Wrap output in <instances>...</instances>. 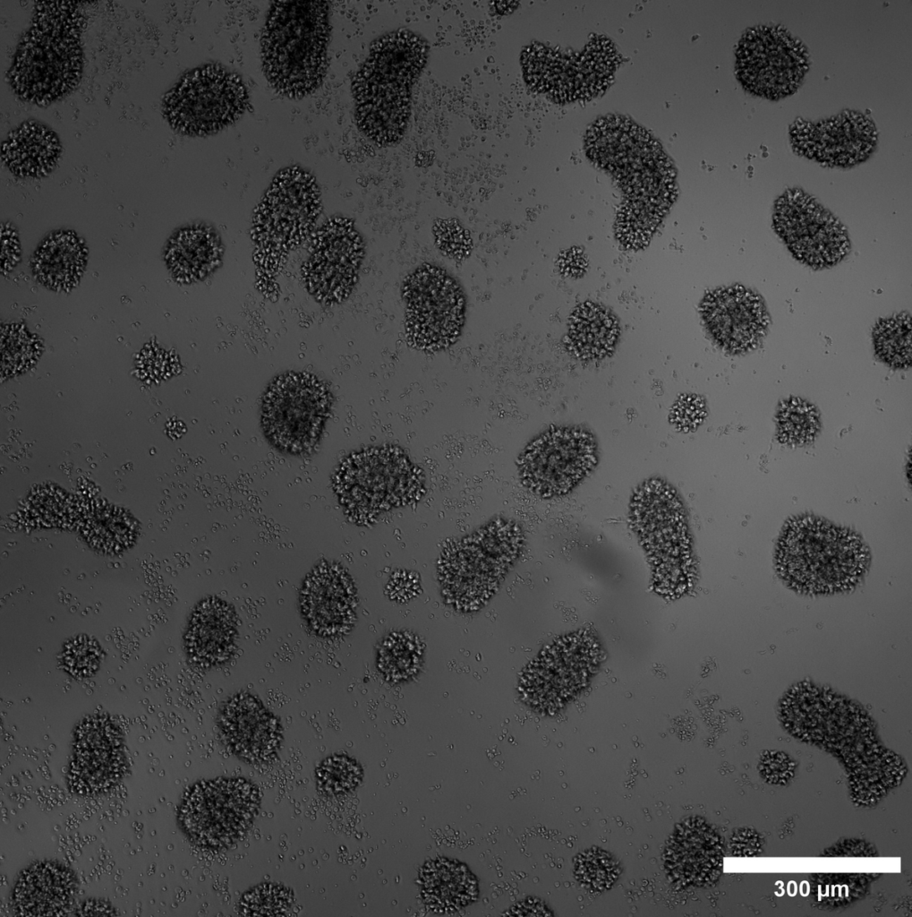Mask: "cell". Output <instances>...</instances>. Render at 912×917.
I'll list each match as a JSON object with an SVG mask.
<instances>
[{"label":"cell","instance_id":"28","mask_svg":"<svg viewBox=\"0 0 912 917\" xmlns=\"http://www.w3.org/2000/svg\"><path fill=\"white\" fill-rule=\"evenodd\" d=\"M428 52L427 42L421 36L397 29L375 39L362 64L413 88L425 66Z\"/></svg>","mask_w":912,"mask_h":917},{"label":"cell","instance_id":"30","mask_svg":"<svg viewBox=\"0 0 912 917\" xmlns=\"http://www.w3.org/2000/svg\"><path fill=\"white\" fill-rule=\"evenodd\" d=\"M421 892L434 912L451 913L471 904L478 886L471 871L461 862L439 858L427 862L420 875Z\"/></svg>","mask_w":912,"mask_h":917},{"label":"cell","instance_id":"11","mask_svg":"<svg viewBox=\"0 0 912 917\" xmlns=\"http://www.w3.org/2000/svg\"><path fill=\"white\" fill-rule=\"evenodd\" d=\"M405 331L416 350L439 352L461 336L466 300L459 282L443 268L423 263L404 279Z\"/></svg>","mask_w":912,"mask_h":917},{"label":"cell","instance_id":"19","mask_svg":"<svg viewBox=\"0 0 912 917\" xmlns=\"http://www.w3.org/2000/svg\"><path fill=\"white\" fill-rule=\"evenodd\" d=\"M220 739L229 752L250 765L273 761L281 748L279 720L261 700L249 692L228 698L217 716Z\"/></svg>","mask_w":912,"mask_h":917},{"label":"cell","instance_id":"21","mask_svg":"<svg viewBox=\"0 0 912 917\" xmlns=\"http://www.w3.org/2000/svg\"><path fill=\"white\" fill-rule=\"evenodd\" d=\"M356 590L337 563L321 562L307 575L300 592L302 615L317 636L334 638L348 633L355 620Z\"/></svg>","mask_w":912,"mask_h":917},{"label":"cell","instance_id":"29","mask_svg":"<svg viewBox=\"0 0 912 917\" xmlns=\"http://www.w3.org/2000/svg\"><path fill=\"white\" fill-rule=\"evenodd\" d=\"M620 324L608 307L592 301L577 305L567 324V342L579 359L600 360L615 350L620 337Z\"/></svg>","mask_w":912,"mask_h":917},{"label":"cell","instance_id":"4","mask_svg":"<svg viewBox=\"0 0 912 917\" xmlns=\"http://www.w3.org/2000/svg\"><path fill=\"white\" fill-rule=\"evenodd\" d=\"M868 563V550L854 532L814 517L789 522L775 552L780 578L790 588L807 595L852 588Z\"/></svg>","mask_w":912,"mask_h":917},{"label":"cell","instance_id":"8","mask_svg":"<svg viewBox=\"0 0 912 917\" xmlns=\"http://www.w3.org/2000/svg\"><path fill=\"white\" fill-rule=\"evenodd\" d=\"M249 104L238 73L219 64H206L184 73L166 93L162 113L178 133L202 137L234 124Z\"/></svg>","mask_w":912,"mask_h":917},{"label":"cell","instance_id":"24","mask_svg":"<svg viewBox=\"0 0 912 917\" xmlns=\"http://www.w3.org/2000/svg\"><path fill=\"white\" fill-rule=\"evenodd\" d=\"M876 135L869 118L857 112L844 111L812 126L806 157L829 166H851L873 151Z\"/></svg>","mask_w":912,"mask_h":917},{"label":"cell","instance_id":"1","mask_svg":"<svg viewBox=\"0 0 912 917\" xmlns=\"http://www.w3.org/2000/svg\"><path fill=\"white\" fill-rule=\"evenodd\" d=\"M584 145L589 159L618 182L626 209L652 234L676 196L675 168L660 143L634 121L609 115L591 125Z\"/></svg>","mask_w":912,"mask_h":917},{"label":"cell","instance_id":"37","mask_svg":"<svg viewBox=\"0 0 912 917\" xmlns=\"http://www.w3.org/2000/svg\"><path fill=\"white\" fill-rule=\"evenodd\" d=\"M574 873L582 887L592 892L609 889L616 882L619 867L607 852L590 848L577 855L574 861Z\"/></svg>","mask_w":912,"mask_h":917},{"label":"cell","instance_id":"12","mask_svg":"<svg viewBox=\"0 0 912 917\" xmlns=\"http://www.w3.org/2000/svg\"><path fill=\"white\" fill-rule=\"evenodd\" d=\"M600 650L585 632L563 637L542 650L523 671L518 692L541 714H553L573 700L596 671Z\"/></svg>","mask_w":912,"mask_h":917},{"label":"cell","instance_id":"17","mask_svg":"<svg viewBox=\"0 0 912 917\" xmlns=\"http://www.w3.org/2000/svg\"><path fill=\"white\" fill-rule=\"evenodd\" d=\"M126 770V749L117 724L101 715L82 719L73 735L69 790L81 797L103 794L123 779Z\"/></svg>","mask_w":912,"mask_h":917},{"label":"cell","instance_id":"2","mask_svg":"<svg viewBox=\"0 0 912 917\" xmlns=\"http://www.w3.org/2000/svg\"><path fill=\"white\" fill-rule=\"evenodd\" d=\"M78 2H38L9 70V83L21 100L46 107L78 86L83 70L81 35L84 17Z\"/></svg>","mask_w":912,"mask_h":917},{"label":"cell","instance_id":"22","mask_svg":"<svg viewBox=\"0 0 912 917\" xmlns=\"http://www.w3.org/2000/svg\"><path fill=\"white\" fill-rule=\"evenodd\" d=\"M664 868L671 882L683 887H701L717 879L722 868V849L713 827L699 817H688L667 842Z\"/></svg>","mask_w":912,"mask_h":917},{"label":"cell","instance_id":"6","mask_svg":"<svg viewBox=\"0 0 912 917\" xmlns=\"http://www.w3.org/2000/svg\"><path fill=\"white\" fill-rule=\"evenodd\" d=\"M334 489L348 519L361 526L419 501L426 491L422 469L390 444L349 455L336 473Z\"/></svg>","mask_w":912,"mask_h":917},{"label":"cell","instance_id":"25","mask_svg":"<svg viewBox=\"0 0 912 917\" xmlns=\"http://www.w3.org/2000/svg\"><path fill=\"white\" fill-rule=\"evenodd\" d=\"M77 879L66 866L53 861L25 869L13 892V909L21 916L60 915L72 904Z\"/></svg>","mask_w":912,"mask_h":917},{"label":"cell","instance_id":"15","mask_svg":"<svg viewBox=\"0 0 912 917\" xmlns=\"http://www.w3.org/2000/svg\"><path fill=\"white\" fill-rule=\"evenodd\" d=\"M808 68L803 44L780 27L748 30L738 43L737 73L748 90L770 99L795 91Z\"/></svg>","mask_w":912,"mask_h":917},{"label":"cell","instance_id":"13","mask_svg":"<svg viewBox=\"0 0 912 917\" xmlns=\"http://www.w3.org/2000/svg\"><path fill=\"white\" fill-rule=\"evenodd\" d=\"M598 460L593 435L576 426L555 427L531 441L516 465L520 482L541 498L564 495L593 470Z\"/></svg>","mask_w":912,"mask_h":917},{"label":"cell","instance_id":"16","mask_svg":"<svg viewBox=\"0 0 912 917\" xmlns=\"http://www.w3.org/2000/svg\"><path fill=\"white\" fill-rule=\"evenodd\" d=\"M773 224L794 256L814 269L835 265L850 249L843 225L801 190H788L777 201Z\"/></svg>","mask_w":912,"mask_h":917},{"label":"cell","instance_id":"5","mask_svg":"<svg viewBox=\"0 0 912 917\" xmlns=\"http://www.w3.org/2000/svg\"><path fill=\"white\" fill-rule=\"evenodd\" d=\"M524 541V531L516 520L497 517L448 542L438 563L446 601L465 613L484 606L519 558Z\"/></svg>","mask_w":912,"mask_h":917},{"label":"cell","instance_id":"36","mask_svg":"<svg viewBox=\"0 0 912 917\" xmlns=\"http://www.w3.org/2000/svg\"><path fill=\"white\" fill-rule=\"evenodd\" d=\"M316 787L325 797L337 798L354 791L362 781L361 766L346 755H332L316 768Z\"/></svg>","mask_w":912,"mask_h":917},{"label":"cell","instance_id":"7","mask_svg":"<svg viewBox=\"0 0 912 917\" xmlns=\"http://www.w3.org/2000/svg\"><path fill=\"white\" fill-rule=\"evenodd\" d=\"M320 212V191L310 172L298 166L278 171L253 215L256 262L270 271L278 269L313 232Z\"/></svg>","mask_w":912,"mask_h":917},{"label":"cell","instance_id":"14","mask_svg":"<svg viewBox=\"0 0 912 917\" xmlns=\"http://www.w3.org/2000/svg\"><path fill=\"white\" fill-rule=\"evenodd\" d=\"M364 242L348 218H328L314 233L302 267L304 286L323 305L343 303L352 294L364 258Z\"/></svg>","mask_w":912,"mask_h":917},{"label":"cell","instance_id":"31","mask_svg":"<svg viewBox=\"0 0 912 917\" xmlns=\"http://www.w3.org/2000/svg\"><path fill=\"white\" fill-rule=\"evenodd\" d=\"M86 263L81 241L72 232H58L44 241L33 260L37 279L54 290H68L81 279Z\"/></svg>","mask_w":912,"mask_h":917},{"label":"cell","instance_id":"18","mask_svg":"<svg viewBox=\"0 0 912 917\" xmlns=\"http://www.w3.org/2000/svg\"><path fill=\"white\" fill-rule=\"evenodd\" d=\"M699 312L711 339L729 354L755 348L765 337L770 323L762 298L739 285L709 292L701 301Z\"/></svg>","mask_w":912,"mask_h":917},{"label":"cell","instance_id":"27","mask_svg":"<svg viewBox=\"0 0 912 917\" xmlns=\"http://www.w3.org/2000/svg\"><path fill=\"white\" fill-rule=\"evenodd\" d=\"M222 256L223 246L216 231L205 225H192L170 238L165 258L173 278L190 284L216 270Z\"/></svg>","mask_w":912,"mask_h":917},{"label":"cell","instance_id":"38","mask_svg":"<svg viewBox=\"0 0 912 917\" xmlns=\"http://www.w3.org/2000/svg\"><path fill=\"white\" fill-rule=\"evenodd\" d=\"M293 892L285 886L263 883L250 889L241 897L238 911L246 916H281L292 908Z\"/></svg>","mask_w":912,"mask_h":917},{"label":"cell","instance_id":"35","mask_svg":"<svg viewBox=\"0 0 912 917\" xmlns=\"http://www.w3.org/2000/svg\"><path fill=\"white\" fill-rule=\"evenodd\" d=\"M820 419L814 406L800 399L783 402L777 415L779 440L788 445H804L814 439Z\"/></svg>","mask_w":912,"mask_h":917},{"label":"cell","instance_id":"23","mask_svg":"<svg viewBox=\"0 0 912 917\" xmlns=\"http://www.w3.org/2000/svg\"><path fill=\"white\" fill-rule=\"evenodd\" d=\"M238 641L237 616L217 596L201 600L192 611L184 635L189 661L200 669L223 665L234 653Z\"/></svg>","mask_w":912,"mask_h":917},{"label":"cell","instance_id":"34","mask_svg":"<svg viewBox=\"0 0 912 917\" xmlns=\"http://www.w3.org/2000/svg\"><path fill=\"white\" fill-rule=\"evenodd\" d=\"M873 339L877 356L888 365L908 368L911 364V318L908 313L881 320Z\"/></svg>","mask_w":912,"mask_h":917},{"label":"cell","instance_id":"32","mask_svg":"<svg viewBox=\"0 0 912 917\" xmlns=\"http://www.w3.org/2000/svg\"><path fill=\"white\" fill-rule=\"evenodd\" d=\"M81 534L89 545L103 554H116L130 548L137 536V525L124 510L112 506L97 509L85 521Z\"/></svg>","mask_w":912,"mask_h":917},{"label":"cell","instance_id":"3","mask_svg":"<svg viewBox=\"0 0 912 917\" xmlns=\"http://www.w3.org/2000/svg\"><path fill=\"white\" fill-rule=\"evenodd\" d=\"M330 30L328 2L271 4L261 33L260 56L266 80L277 93L303 99L321 86Z\"/></svg>","mask_w":912,"mask_h":917},{"label":"cell","instance_id":"9","mask_svg":"<svg viewBox=\"0 0 912 917\" xmlns=\"http://www.w3.org/2000/svg\"><path fill=\"white\" fill-rule=\"evenodd\" d=\"M260 800L258 787L244 778L200 781L183 796L179 824L198 847L226 849L247 834L259 813Z\"/></svg>","mask_w":912,"mask_h":917},{"label":"cell","instance_id":"33","mask_svg":"<svg viewBox=\"0 0 912 917\" xmlns=\"http://www.w3.org/2000/svg\"><path fill=\"white\" fill-rule=\"evenodd\" d=\"M419 640L407 632H394L381 643L378 652V667L383 675L393 681L412 677L422 661Z\"/></svg>","mask_w":912,"mask_h":917},{"label":"cell","instance_id":"20","mask_svg":"<svg viewBox=\"0 0 912 917\" xmlns=\"http://www.w3.org/2000/svg\"><path fill=\"white\" fill-rule=\"evenodd\" d=\"M351 90L358 129L377 146L398 143L411 116L412 88L358 68Z\"/></svg>","mask_w":912,"mask_h":917},{"label":"cell","instance_id":"10","mask_svg":"<svg viewBox=\"0 0 912 917\" xmlns=\"http://www.w3.org/2000/svg\"><path fill=\"white\" fill-rule=\"evenodd\" d=\"M330 406V391L319 377L306 372L285 373L272 381L263 396L264 434L282 453L306 454L318 443Z\"/></svg>","mask_w":912,"mask_h":917},{"label":"cell","instance_id":"26","mask_svg":"<svg viewBox=\"0 0 912 917\" xmlns=\"http://www.w3.org/2000/svg\"><path fill=\"white\" fill-rule=\"evenodd\" d=\"M62 154L57 134L47 125L28 120L9 133L1 146L4 167L21 178H40L50 174Z\"/></svg>","mask_w":912,"mask_h":917},{"label":"cell","instance_id":"39","mask_svg":"<svg viewBox=\"0 0 912 917\" xmlns=\"http://www.w3.org/2000/svg\"><path fill=\"white\" fill-rule=\"evenodd\" d=\"M101 660L100 647L96 641L80 635L69 641L63 651V664L66 672L75 678L93 675Z\"/></svg>","mask_w":912,"mask_h":917}]
</instances>
